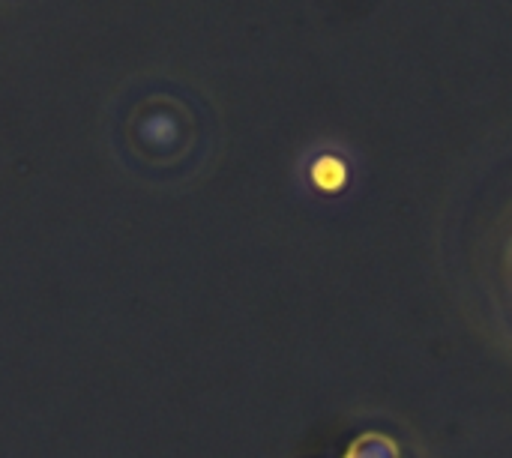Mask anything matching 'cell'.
I'll use <instances>...</instances> for the list:
<instances>
[{"instance_id": "obj_1", "label": "cell", "mask_w": 512, "mask_h": 458, "mask_svg": "<svg viewBox=\"0 0 512 458\" xmlns=\"http://www.w3.org/2000/svg\"><path fill=\"white\" fill-rule=\"evenodd\" d=\"M129 138L144 159L174 162L192 147L189 108L174 96H156L132 117Z\"/></svg>"}, {"instance_id": "obj_2", "label": "cell", "mask_w": 512, "mask_h": 458, "mask_svg": "<svg viewBox=\"0 0 512 458\" xmlns=\"http://www.w3.org/2000/svg\"><path fill=\"white\" fill-rule=\"evenodd\" d=\"M303 177L318 195H339L351 183V162L336 150H315L303 162Z\"/></svg>"}, {"instance_id": "obj_3", "label": "cell", "mask_w": 512, "mask_h": 458, "mask_svg": "<svg viewBox=\"0 0 512 458\" xmlns=\"http://www.w3.org/2000/svg\"><path fill=\"white\" fill-rule=\"evenodd\" d=\"M348 458H399V450L390 438L384 435H363L351 450Z\"/></svg>"}]
</instances>
